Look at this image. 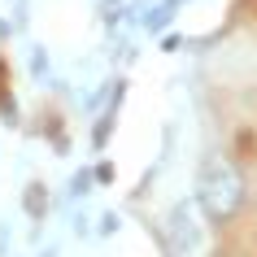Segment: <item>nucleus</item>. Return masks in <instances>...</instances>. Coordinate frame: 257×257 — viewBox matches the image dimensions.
I'll return each mask as SVG.
<instances>
[{"label": "nucleus", "instance_id": "nucleus-1", "mask_svg": "<svg viewBox=\"0 0 257 257\" xmlns=\"http://www.w3.org/2000/svg\"><path fill=\"white\" fill-rule=\"evenodd\" d=\"M192 201L201 205V214L209 222H227V218L240 214L244 205V175L235 170L227 153L218 149H205L201 153V166H196V196Z\"/></svg>", "mask_w": 257, "mask_h": 257}, {"label": "nucleus", "instance_id": "nucleus-2", "mask_svg": "<svg viewBox=\"0 0 257 257\" xmlns=\"http://www.w3.org/2000/svg\"><path fill=\"white\" fill-rule=\"evenodd\" d=\"M166 235H170V253L175 257H209V218L201 214L196 201H179L166 218Z\"/></svg>", "mask_w": 257, "mask_h": 257}, {"label": "nucleus", "instance_id": "nucleus-3", "mask_svg": "<svg viewBox=\"0 0 257 257\" xmlns=\"http://www.w3.org/2000/svg\"><path fill=\"white\" fill-rule=\"evenodd\" d=\"M9 253V222H0V257Z\"/></svg>", "mask_w": 257, "mask_h": 257}]
</instances>
